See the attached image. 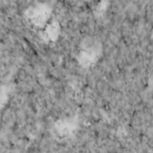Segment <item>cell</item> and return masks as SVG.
<instances>
[{
	"label": "cell",
	"instance_id": "obj_1",
	"mask_svg": "<svg viewBox=\"0 0 153 153\" xmlns=\"http://www.w3.org/2000/svg\"><path fill=\"white\" fill-rule=\"evenodd\" d=\"M58 33V29L57 25H55L54 24H52L50 26L48 31L47 34L50 36L51 38H54L56 36H57Z\"/></svg>",
	"mask_w": 153,
	"mask_h": 153
}]
</instances>
